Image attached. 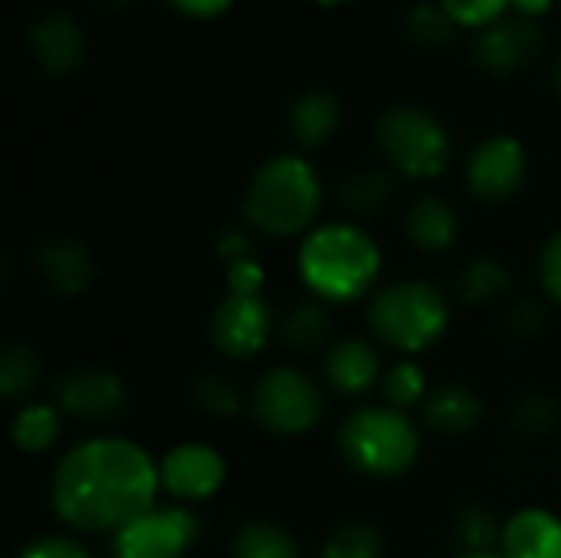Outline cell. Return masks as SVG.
Masks as SVG:
<instances>
[{"mask_svg": "<svg viewBox=\"0 0 561 558\" xmlns=\"http://www.w3.org/2000/svg\"><path fill=\"white\" fill-rule=\"evenodd\" d=\"M404 30H408V39L417 43L421 49H444L454 43L460 26L447 16L440 3H421L408 13Z\"/></svg>", "mask_w": 561, "mask_h": 558, "instance_id": "cell-26", "label": "cell"}, {"mask_svg": "<svg viewBox=\"0 0 561 558\" xmlns=\"http://www.w3.org/2000/svg\"><path fill=\"white\" fill-rule=\"evenodd\" d=\"M36 270H39L43 283L49 289H56L59 296L85 293L92 276H95L92 253L79 240H72V237H49V240H43L39 250H36Z\"/></svg>", "mask_w": 561, "mask_h": 558, "instance_id": "cell-15", "label": "cell"}, {"mask_svg": "<svg viewBox=\"0 0 561 558\" xmlns=\"http://www.w3.org/2000/svg\"><path fill=\"white\" fill-rule=\"evenodd\" d=\"M59 428H62V411L56 405L30 401L20 405V411L13 414L10 437L23 454H46L59 441Z\"/></svg>", "mask_w": 561, "mask_h": 558, "instance_id": "cell-21", "label": "cell"}, {"mask_svg": "<svg viewBox=\"0 0 561 558\" xmlns=\"http://www.w3.org/2000/svg\"><path fill=\"white\" fill-rule=\"evenodd\" d=\"M500 553L506 558H561V516L526 506L503 523Z\"/></svg>", "mask_w": 561, "mask_h": 558, "instance_id": "cell-16", "label": "cell"}, {"mask_svg": "<svg viewBox=\"0 0 561 558\" xmlns=\"http://www.w3.org/2000/svg\"><path fill=\"white\" fill-rule=\"evenodd\" d=\"M394 184L385 171H355L342 184V204L358 217H378L381 210H388Z\"/></svg>", "mask_w": 561, "mask_h": 558, "instance_id": "cell-25", "label": "cell"}, {"mask_svg": "<svg viewBox=\"0 0 561 558\" xmlns=\"http://www.w3.org/2000/svg\"><path fill=\"white\" fill-rule=\"evenodd\" d=\"M375 141L385 161L414 181H434L450 164V135L444 122L417 105H394L375 125Z\"/></svg>", "mask_w": 561, "mask_h": 558, "instance_id": "cell-6", "label": "cell"}, {"mask_svg": "<svg viewBox=\"0 0 561 558\" xmlns=\"http://www.w3.org/2000/svg\"><path fill=\"white\" fill-rule=\"evenodd\" d=\"M217 253L224 257V263H233V260L253 257V247H250V240H247L243 230H227V234L217 240Z\"/></svg>", "mask_w": 561, "mask_h": 558, "instance_id": "cell-39", "label": "cell"}, {"mask_svg": "<svg viewBox=\"0 0 561 558\" xmlns=\"http://www.w3.org/2000/svg\"><path fill=\"white\" fill-rule=\"evenodd\" d=\"M480 418H483V401L463 385H444L431 391L424 401V421L437 434H450V437L467 434L480 424Z\"/></svg>", "mask_w": 561, "mask_h": 558, "instance_id": "cell-20", "label": "cell"}, {"mask_svg": "<svg viewBox=\"0 0 561 558\" xmlns=\"http://www.w3.org/2000/svg\"><path fill=\"white\" fill-rule=\"evenodd\" d=\"M457 543L463 553H496L503 543V523L486 506H467L457 516Z\"/></svg>", "mask_w": 561, "mask_h": 558, "instance_id": "cell-29", "label": "cell"}, {"mask_svg": "<svg viewBox=\"0 0 561 558\" xmlns=\"http://www.w3.org/2000/svg\"><path fill=\"white\" fill-rule=\"evenodd\" d=\"M322 207V178L302 155H276L256 168L243 194V217L273 240L306 237Z\"/></svg>", "mask_w": 561, "mask_h": 558, "instance_id": "cell-3", "label": "cell"}, {"mask_svg": "<svg viewBox=\"0 0 561 558\" xmlns=\"http://www.w3.org/2000/svg\"><path fill=\"white\" fill-rule=\"evenodd\" d=\"M233 558H299V543L289 529L253 520L233 536Z\"/></svg>", "mask_w": 561, "mask_h": 558, "instance_id": "cell-23", "label": "cell"}, {"mask_svg": "<svg viewBox=\"0 0 561 558\" xmlns=\"http://www.w3.org/2000/svg\"><path fill=\"white\" fill-rule=\"evenodd\" d=\"M16 558H95L79 539H72V536H59V533H53V536H36V539H30Z\"/></svg>", "mask_w": 561, "mask_h": 558, "instance_id": "cell-34", "label": "cell"}, {"mask_svg": "<svg viewBox=\"0 0 561 558\" xmlns=\"http://www.w3.org/2000/svg\"><path fill=\"white\" fill-rule=\"evenodd\" d=\"M440 7L460 30H490L510 16L513 0H440Z\"/></svg>", "mask_w": 561, "mask_h": 558, "instance_id": "cell-32", "label": "cell"}, {"mask_svg": "<svg viewBox=\"0 0 561 558\" xmlns=\"http://www.w3.org/2000/svg\"><path fill=\"white\" fill-rule=\"evenodd\" d=\"M460 234V220H457V210L437 197V194H424L411 204L408 210V237L414 247L427 250V253H444L454 247Z\"/></svg>", "mask_w": 561, "mask_h": 558, "instance_id": "cell-19", "label": "cell"}, {"mask_svg": "<svg viewBox=\"0 0 561 558\" xmlns=\"http://www.w3.org/2000/svg\"><path fill=\"white\" fill-rule=\"evenodd\" d=\"M325 378L339 395L358 398L385 378V368L365 339H342L325 355Z\"/></svg>", "mask_w": 561, "mask_h": 558, "instance_id": "cell-17", "label": "cell"}, {"mask_svg": "<svg viewBox=\"0 0 561 558\" xmlns=\"http://www.w3.org/2000/svg\"><path fill=\"white\" fill-rule=\"evenodd\" d=\"M457 558H506L503 553H463V556Z\"/></svg>", "mask_w": 561, "mask_h": 558, "instance_id": "cell-41", "label": "cell"}, {"mask_svg": "<svg viewBox=\"0 0 561 558\" xmlns=\"http://www.w3.org/2000/svg\"><path fill=\"white\" fill-rule=\"evenodd\" d=\"M178 13L184 16H194V20H214L220 16L224 10H230L233 0H168Z\"/></svg>", "mask_w": 561, "mask_h": 558, "instance_id": "cell-38", "label": "cell"}, {"mask_svg": "<svg viewBox=\"0 0 561 558\" xmlns=\"http://www.w3.org/2000/svg\"><path fill=\"white\" fill-rule=\"evenodd\" d=\"M279 339L296 349V352H309L316 345L325 342L329 335V309L322 299H302L296 303L283 319H279Z\"/></svg>", "mask_w": 561, "mask_h": 558, "instance_id": "cell-22", "label": "cell"}, {"mask_svg": "<svg viewBox=\"0 0 561 558\" xmlns=\"http://www.w3.org/2000/svg\"><path fill=\"white\" fill-rule=\"evenodd\" d=\"M39 358L30 345H10L0 358V391L7 401H20L39 382Z\"/></svg>", "mask_w": 561, "mask_h": 558, "instance_id": "cell-27", "label": "cell"}, {"mask_svg": "<svg viewBox=\"0 0 561 558\" xmlns=\"http://www.w3.org/2000/svg\"><path fill=\"white\" fill-rule=\"evenodd\" d=\"M529 174V155L519 138L513 135H493L480 141L467 161V184L483 201H510L519 194Z\"/></svg>", "mask_w": 561, "mask_h": 558, "instance_id": "cell-11", "label": "cell"}, {"mask_svg": "<svg viewBox=\"0 0 561 558\" xmlns=\"http://www.w3.org/2000/svg\"><path fill=\"white\" fill-rule=\"evenodd\" d=\"M506 329L516 335V339H533L546 329V312L539 303L526 299V303H516L510 312H506Z\"/></svg>", "mask_w": 561, "mask_h": 558, "instance_id": "cell-36", "label": "cell"}, {"mask_svg": "<svg viewBox=\"0 0 561 558\" xmlns=\"http://www.w3.org/2000/svg\"><path fill=\"white\" fill-rule=\"evenodd\" d=\"M552 79H556V89L561 92V53L559 59H556V69H552Z\"/></svg>", "mask_w": 561, "mask_h": 558, "instance_id": "cell-42", "label": "cell"}, {"mask_svg": "<svg viewBox=\"0 0 561 558\" xmlns=\"http://www.w3.org/2000/svg\"><path fill=\"white\" fill-rule=\"evenodd\" d=\"M345 460L375 480L404 477L421 457V434L408 411L391 405L358 408L339 434Z\"/></svg>", "mask_w": 561, "mask_h": 558, "instance_id": "cell-4", "label": "cell"}, {"mask_svg": "<svg viewBox=\"0 0 561 558\" xmlns=\"http://www.w3.org/2000/svg\"><path fill=\"white\" fill-rule=\"evenodd\" d=\"M542 49V30L533 16H506L500 23H493L490 30L480 33L477 39V62L490 72V76H513L516 69H523L529 59H536V53Z\"/></svg>", "mask_w": 561, "mask_h": 558, "instance_id": "cell-13", "label": "cell"}, {"mask_svg": "<svg viewBox=\"0 0 561 558\" xmlns=\"http://www.w3.org/2000/svg\"><path fill=\"white\" fill-rule=\"evenodd\" d=\"M273 326H276V319H273L270 306L263 303V296L227 293L210 319V342L220 355L243 362V358H253L263 352Z\"/></svg>", "mask_w": 561, "mask_h": 558, "instance_id": "cell-10", "label": "cell"}, {"mask_svg": "<svg viewBox=\"0 0 561 558\" xmlns=\"http://www.w3.org/2000/svg\"><path fill=\"white\" fill-rule=\"evenodd\" d=\"M30 53L49 76H72L85 66V33L69 13H43L33 20L30 33Z\"/></svg>", "mask_w": 561, "mask_h": 558, "instance_id": "cell-14", "label": "cell"}, {"mask_svg": "<svg viewBox=\"0 0 561 558\" xmlns=\"http://www.w3.org/2000/svg\"><path fill=\"white\" fill-rule=\"evenodd\" d=\"M552 7V0H513V10L516 13H523V16H542L546 10Z\"/></svg>", "mask_w": 561, "mask_h": 558, "instance_id": "cell-40", "label": "cell"}, {"mask_svg": "<svg viewBox=\"0 0 561 558\" xmlns=\"http://www.w3.org/2000/svg\"><path fill=\"white\" fill-rule=\"evenodd\" d=\"M381 391H385V405L391 408H414L417 401H427V378H424V368L411 358L391 365L381 378Z\"/></svg>", "mask_w": 561, "mask_h": 558, "instance_id": "cell-28", "label": "cell"}, {"mask_svg": "<svg viewBox=\"0 0 561 558\" xmlns=\"http://www.w3.org/2000/svg\"><path fill=\"white\" fill-rule=\"evenodd\" d=\"M539 276H542V289L561 306V230L556 237H549L546 247H542Z\"/></svg>", "mask_w": 561, "mask_h": 558, "instance_id": "cell-37", "label": "cell"}, {"mask_svg": "<svg viewBox=\"0 0 561 558\" xmlns=\"http://www.w3.org/2000/svg\"><path fill=\"white\" fill-rule=\"evenodd\" d=\"M371 332L401 355H421L440 342L450 322L444 293L427 280H398L375 293L368 309Z\"/></svg>", "mask_w": 561, "mask_h": 558, "instance_id": "cell-5", "label": "cell"}, {"mask_svg": "<svg viewBox=\"0 0 561 558\" xmlns=\"http://www.w3.org/2000/svg\"><path fill=\"white\" fill-rule=\"evenodd\" d=\"M506 289H510V270L496 257L470 260L460 270V280H457V293L463 296V303H473V306L496 303Z\"/></svg>", "mask_w": 561, "mask_h": 558, "instance_id": "cell-24", "label": "cell"}, {"mask_svg": "<svg viewBox=\"0 0 561 558\" xmlns=\"http://www.w3.org/2000/svg\"><path fill=\"white\" fill-rule=\"evenodd\" d=\"M378 273L381 247L352 220L312 227L299 243V276L322 303H352L365 296Z\"/></svg>", "mask_w": 561, "mask_h": 558, "instance_id": "cell-2", "label": "cell"}, {"mask_svg": "<svg viewBox=\"0 0 561 558\" xmlns=\"http://www.w3.org/2000/svg\"><path fill=\"white\" fill-rule=\"evenodd\" d=\"M253 418L279 437L306 434L322 418V388L299 368H270L253 388Z\"/></svg>", "mask_w": 561, "mask_h": 558, "instance_id": "cell-7", "label": "cell"}, {"mask_svg": "<svg viewBox=\"0 0 561 558\" xmlns=\"http://www.w3.org/2000/svg\"><path fill=\"white\" fill-rule=\"evenodd\" d=\"M561 408L552 395H523L513 408V424L519 434H529V437H542V434H552L559 428Z\"/></svg>", "mask_w": 561, "mask_h": 558, "instance_id": "cell-31", "label": "cell"}, {"mask_svg": "<svg viewBox=\"0 0 561 558\" xmlns=\"http://www.w3.org/2000/svg\"><path fill=\"white\" fill-rule=\"evenodd\" d=\"M194 401L201 405V411H207L210 418H233L240 411V391L233 388L230 378L224 375H204L194 385Z\"/></svg>", "mask_w": 561, "mask_h": 558, "instance_id": "cell-33", "label": "cell"}, {"mask_svg": "<svg viewBox=\"0 0 561 558\" xmlns=\"http://www.w3.org/2000/svg\"><path fill=\"white\" fill-rule=\"evenodd\" d=\"M53 405L79 421H115L128 408V388L108 368H76L59 378Z\"/></svg>", "mask_w": 561, "mask_h": 558, "instance_id": "cell-12", "label": "cell"}, {"mask_svg": "<svg viewBox=\"0 0 561 558\" xmlns=\"http://www.w3.org/2000/svg\"><path fill=\"white\" fill-rule=\"evenodd\" d=\"M342 125V102L329 89H306L289 105V128L299 145L319 148Z\"/></svg>", "mask_w": 561, "mask_h": 558, "instance_id": "cell-18", "label": "cell"}, {"mask_svg": "<svg viewBox=\"0 0 561 558\" xmlns=\"http://www.w3.org/2000/svg\"><path fill=\"white\" fill-rule=\"evenodd\" d=\"M158 470H161V490L174 497L181 506L204 503L217 497L220 487L227 483L224 454L204 441H187V444L171 447L158 460Z\"/></svg>", "mask_w": 561, "mask_h": 558, "instance_id": "cell-9", "label": "cell"}, {"mask_svg": "<svg viewBox=\"0 0 561 558\" xmlns=\"http://www.w3.org/2000/svg\"><path fill=\"white\" fill-rule=\"evenodd\" d=\"M158 460L135 441L99 434L69 447L49 483V503L76 533H118L158 506Z\"/></svg>", "mask_w": 561, "mask_h": 558, "instance_id": "cell-1", "label": "cell"}, {"mask_svg": "<svg viewBox=\"0 0 561 558\" xmlns=\"http://www.w3.org/2000/svg\"><path fill=\"white\" fill-rule=\"evenodd\" d=\"M263 266L256 263V257H243L227 263V289L230 293H243V296H260L263 289Z\"/></svg>", "mask_w": 561, "mask_h": 558, "instance_id": "cell-35", "label": "cell"}, {"mask_svg": "<svg viewBox=\"0 0 561 558\" xmlns=\"http://www.w3.org/2000/svg\"><path fill=\"white\" fill-rule=\"evenodd\" d=\"M322 558H385V539L368 523H348L325 539Z\"/></svg>", "mask_w": 561, "mask_h": 558, "instance_id": "cell-30", "label": "cell"}, {"mask_svg": "<svg viewBox=\"0 0 561 558\" xmlns=\"http://www.w3.org/2000/svg\"><path fill=\"white\" fill-rule=\"evenodd\" d=\"M312 3H319V7H339V3H348V0H312Z\"/></svg>", "mask_w": 561, "mask_h": 558, "instance_id": "cell-43", "label": "cell"}, {"mask_svg": "<svg viewBox=\"0 0 561 558\" xmlns=\"http://www.w3.org/2000/svg\"><path fill=\"white\" fill-rule=\"evenodd\" d=\"M201 520L191 506H151L112 536V558H187Z\"/></svg>", "mask_w": 561, "mask_h": 558, "instance_id": "cell-8", "label": "cell"}]
</instances>
